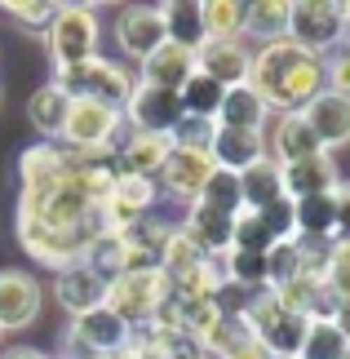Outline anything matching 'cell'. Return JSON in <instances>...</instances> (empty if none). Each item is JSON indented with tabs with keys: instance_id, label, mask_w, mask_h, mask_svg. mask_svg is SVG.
<instances>
[{
	"instance_id": "1",
	"label": "cell",
	"mask_w": 350,
	"mask_h": 359,
	"mask_svg": "<svg viewBox=\"0 0 350 359\" xmlns=\"http://www.w3.org/2000/svg\"><path fill=\"white\" fill-rule=\"evenodd\" d=\"M248 89L266 102V111H306L319 93H328V58L297 49L292 40H271L253 53Z\"/></svg>"
},
{
	"instance_id": "22",
	"label": "cell",
	"mask_w": 350,
	"mask_h": 359,
	"mask_svg": "<svg viewBox=\"0 0 350 359\" xmlns=\"http://www.w3.org/2000/svg\"><path fill=\"white\" fill-rule=\"evenodd\" d=\"M213 164L217 169H231V173H244L248 164L266 160V133H253V129H222L217 124V137H213Z\"/></svg>"
},
{
	"instance_id": "7",
	"label": "cell",
	"mask_w": 350,
	"mask_h": 359,
	"mask_svg": "<svg viewBox=\"0 0 350 359\" xmlns=\"http://www.w3.org/2000/svg\"><path fill=\"white\" fill-rule=\"evenodd\" d=\"M133 328L120 320L111 306H97L89 315H76L67 333V355L62 359H97V355H120L129 346Z\"/></svg>"
},
{
	"instance_id": "37",
	"label": "cell",
	"mask_w": 350,
	"mask_h": 359,
	"mask_svg": "<svg viewBox=\"0 0 350 359\" xmlns=\"http://www.w3.org/2000/svg\"><path fill=\"white\" fill-rule=\"evenodd\" d=\"M213 137H217V120L182 116L177 129L169 133V142H173L177 151H200V156H208V151H213Z\"/></svg>"
},
{
	"instance_id": "2",
	"label": "cell",
	"mask_w": 350,
	"mask_h": 359,
	"mask_svg": "<svg viewBox=\"0 0 350 359\" xmlns=\"http://www.w3.org/2000/svg\"><path fill=\"white\" fill-rule=\"evenodd\" d=\"M244 320L253 328V337L266 346V355H284V359H297L302 341H306V328H311L306 315L288 311L284 302L275 297V288H262V293L248 297Z\"/></svg>"
},
{
	"instance_id": "39",
	"label": "cell",
	"mask_w": 350,
	"mask_h": 359,
	"mask_svg": "<svg viewBox=\"0 0 350 359\" xmlns=\"http://www.w3.org/2000/svg\"><path fill=\"white\" fill-rule=\"evenodd\" d=\"M297 275H302V248H297V240H279L271 253H266V284L279 288V284L297 280Z\"/></svg>"
},
{
	"instance_id": "10",
	"label": "cell",
	"mask_w": 350,
	"mask_h": 359,
	"mask_svg": "<svg viewBox=\"0 0 350 359\" xmlns=\"http://www.w3.org/2000/svg\"><path fill=\"white\" fill-rule=\"evenodd\" d=\"M116 40L129 58L147 62L164 40H169V27H164V9L160 5H129L116 18Z\"/></svg>"
},
{
	"instance_id": "44",
	"label": "cell",
	"mask_w": 350,
	"mask_h": 359,
	"mask_svg": "<svg viewBox=\"0 0 350 359\" xmlns=\"http://www.w3.org/2000/svg\"><path fill=\"white\" fill-rule=\"evenodd\" d=\"M222 359H271V355H266V346H262L257 337H244V341H235Z\"/></svg>"
},
{
	"instance_id": "42",
	"label": "cell",
	"mask_w": 350,
	"mask_h": 359,
	"mask_svg": "<svg viewBox=\"0 0 350 359\" xmlns=\"http://www.w3.org/2000/svg\"><path fill=\"white\" fill-rule=\"evenodd\" d=\"M328 93L350 98V45H337L328 58Z\"/></svg>"
},
{
	"instance_id": "19",
	"label": "cell",
	"mask_w": 350,
	"mask_h": 359,
	"mask_svg": "<svg viewBox=\"0 0 350 359\" xmlns=\"http://www.w3.org/2000/svg\"><path fill=\"white\" fill-rule=\"evenodd\" d=\"M53 297H58V306L72 315H89L107 302V280H97L89 266H67L58 271V280H53Z\"/></svg>"
},
{
	"instance_id": "38",
	"label": "cell",
	"mask_w": 350,
	"mask_h": 359,
	"mask_svg": "<svg viewBox=\"0 0 350 359\" xmlns=\"http://www.w3.org/2000/svg\"><path fill=\"white\" fill-rule=\"evenodd\" d=\"M227 280L248 288V293L271 288V284H266V257L262 253H235V248H231V253H227Z\"/></svg>"
},
{
	"instance_id": "36",
	"label": "cell",
	"mask_w": 350,
	"mask_h": 359,
	"mask_svg": "<svg viewBox=\"0 0 350 359\" xmlns=\"http://www.w3.org/2000/svg\"><path fill=\"white\" fill-rule=\"evenodd\" d=\"M279 240H275V231L266 226V217L257 213V209H244L240 217H235V240H231V248L235 253H271Z\"/></svg>"
},
{
	"instance_id": "45",
	"label": "cell",
	"mask_w": 350,
	"mask_h": 359,
	"mask_svg": "<svg viewBox=\"0 0 350 359\" xmlns=\"http://www.w3.org/2000/svg\"><path fill=\"white\" fill-rule=\"evenodd\" d=\"M0 359H49L45 351H32V346H13V351H5Z\"/></svg>"
},
{
	"instance_id": "23",
	"label": "cell",
	"mask_w": 350,
	"mask_h": 359,
	"mask_svg": "<svg viewBox=\"0 0 350 359\" xmlns=\"http://www.w3.org/2000/svg\"><path fill=\"white\" fill-rule=\"evenodd\" d=\"M319 137L315 129L306 124L302 111H288V116H279L275 120V137H271V156L279 164H292V160H306V156H319Z\"/></svg>"
},
{
	"instance_id": "21",
	"label": "cell",
	"mask_w": 350,
	"mask_h": 359,
	"mask_svg": "<svg viewBox=\"0 0 350 359\" xmlns=\"http://www.w3.org/2000/svg\"><path fill=\"white\" fill-rule=\"evenodd\" d=\"M302 116L315 129V137H319V147H324V151L350 142V98H342V93H319Z\"/></svg>"
},
{
	"instance_id": "28",
	"label": "cell",
	"mask_w": 350,
	"mask_h": 359,
	"mask_svg": "<svg viewBox=\"0 0 350 359\" xmlns=\"http://www.w3.org/2000/svg\"><path fill=\"white\" fill-rule=\"evenodd\" d=\"M67 111H72V98L58 89V85H45L32 93V102H27V120L36 124L45 137H62V124H67Z\"/></svg>"
},
{
	"instance_id": "14",
	"label": "cell",
	"mask_w": 350,
	"mask_h": 359,
	"mask_svg": "<svg viewBox=\"0 0 350 359\" xmlns=\"http://www.w3.org/2000/svg\"><path fill=\"white\" fill-rule=\"evenodd\" d=\"M40 315V284L27 271H0V333L27 328Z\"/></svg>"
},
{
	"instance_id": "51",
	"label": "cell",
	"mask_w": 350,
	"mask_h": 359,
	"mask_svg": "<svg viewBox=\"0 0 350 359\" xmlns=\"http://www.w3.org/2000/svg\"><path fill=\"white\" fill-rule=\"evenodd\" d=\"M0 337H5V333H0Z\"/></svg>"
},
{
	"instance_id": "16",
	"label": "cell",
	"mask_w": 350,
	"mask_h": 359,
	"mask_svg": "<svg viewBox=\"0 0 350 359\" xmlns=\"http://www.w3.org/2000/svg\"><path fill=\"white\" fill-rule=\"evenodd\" d=\"M191 76H195V49H182V45H173V40H164V45L142 62L137 85L164 89V93H182V85H187Z\"/></svg>"
},
{
	"instance_id": "3",
	"label": "cell",
	"mask_w": 350,
	"mask_h": 359,
	"mask_svg": "<svg viewBox=\"0 0 350 359\" xmlns=\"http://www.w3.org/2000/svg\"><path fill=\"white\" fill-rule=\"evenodd\" d=\"M164 297H169V280H164L160 271H124V275H116V280L107 284V302H102V306H111L137 333V328L156 324Z\"/></svg>"
},
{
	"instance_id": "5",
	"label": "cell",
	"mask_w": 350,
	"mask_h": 359,
	"mask_svg": "<svg viewBox=\"0 0 350 359\" xmlns=\"http://www.w3.org/2000/svg\"><path fill=\"white\" fill-rule=\"evenodd\" d=\"M288 40L297 49L324 58L328 49H337L346 40L342 5H332V0H292L288 5Z\"/></svg>"
},
{
	"instance_id": "43",
	"label": "cell",
	"mask_w": 350,
	"mask_h": 359,
	"mask_svg": "<svg viewBox=\"0 0 350 359\" xmlns=\"http://www.w3.org/2000/svg\"><path fill=\"white\" fill-rule=\"evenodd\" d=\"M332 209H337V231H332V240H350V182L332 187Z\"/></svg>"
},
{
	"instance_id": "34",
	"label": "cell",
	"mask_w": 350,
	"mask_h": 359,
	"mask_svg": "<svg viewBox=\"0 0 350 359\" xmlns=\"http://www.w3.org/2000/svg\"><path fill=\"white\" fill-rule=\"evenodd\" d=\"M204 262V253L195 248L187 236H182V226H173V236L164 240V248H160V275L169 284H177V280H187V275L195 271Z\"/></svg>"
},
{
	"instance_id": "18",
	"label": "cell",
	"mask_w": 350,
	"mask_h": 359,
	"mask_svg": "<svg viewBox=\"0 0 350 359\" xmlns=\"http://www.w3.org/2000/svg\"><path fill=\"white\" fill-rule=\"evenodd\" d=\"M129 359H204V346L187 333H177V328H137L129 337V346H124Z\"/></svg>"
},
{
	"instance_id": "25",
	"label": "cell",
	"mask_w": 350,
	"mask_h": 359,
	"mask_svg": "<svg viewBox=\"0 0 350 359\" xmlns=\"http://www.w3.org/2000/svg\"><path fill=\"white\" fill-rule=\"evenodd\" d=\"M240 191H244V209H266V204L284 200V177H279V160L266 156L257 164H248L240 173Z\"/></svg>"
},
{
	"instance_id": "17",
	"label": "cell",
	"mask_w": 350,
	"mask_h": 359,
	"mask_svg": "<svg viewBox=\"0 0 350 359\" xmlns=\"http://www.w3.org/2000/svg\"><path fill=\"white\" fill-rule=\"evenodd\" d=\"M182 236H187L204 257H227L231 240H235V217L208 209V204H191L187 222H182Z\"/></svg>"
},
{
	"instance_id": "26",
	"label": "cell",
	"mask_w": 350,
	"mask_h": 359,
	"mask_svg": "<svg viewBox=\"0 0 350 359\" xmlns=\"http://www.w3.org/2000/svg\"><path fill=\"white\" fill-rule=\"evenodd\" d=\"M266 116H271V111H266V102L248 85H240V89H227L222 111H217V124H222V129H253V133H262Z\"/></svg>"
},
{
	"instance_id": "12",
	"label": "cell",
	"mask_w": 350,
	"mask_h": 359,
	"mask_svg": "<svg viewBox=\"0 0 350 359\" xmlns=\"http://www.w3.org/2000/svg\"><path fill=\"white\" fill-rule=\"evenodd\" d=\"M182 116H187V111H182L177 93L147 89V85H133V98L124 102V120H129L133 129H142V133H164V137H169Z\"/></svg>"
},
{
	"instance_id": "49",
	"label": "cell",
	"mask_w": 350,
	"mask_h": 359,
	"mask_svg": "<svg viewBox=\"0 0 350 359\" xmlns=\"http://www.w3.org/2000/svg\"><path fill=\"white\" fill-rule=\"evenodd\" d=\"M271 359H284V355H271Z\"/></svg>"
},
{
	"instance_id": "6",
	"label": "cell",
	"mask_w": 350,
	"mask_h": 359,
	"mask_svg": "<svg viewBox=\"0 0 350 359\" xmlns=\"http://www.w3.org/2000/svg\"><path fill=\"white\" fill-rule=\"evenodd\" d=\"M49 53L53 67H80L97 58V13L89 5H58V18L49 27Z\"/></svg>"
},
{
	"instance_id": "35",
	"label": "cell",
	"mask_w": 350,
	"mask_h": 359,
	"mask_svg": "<svg viewBox=\"0 0 350 359\" xmlns=\"http://www.w3.org/2000/svg\"><path fill=\"white\" fill-rule=\"evenodd\" d=\"M346 351H350V341H346V333L337 324L332 320H311L297 359H346Z\"/></svg>"
},
{
	"instance_id": "32",
	"label": "cell",
	"mask_w": 350,
	"mask_h": 359,
	"mask_svg": "<svg viewBox=\"0 0 350 359\" xmlns=\"http://www.w3.org/2000/svg\"><path fill=\"white\" fill-rule=\"evenodd\" d=\"M195 204H208V209H217V213H227V217H240V213H244L240 173H231V169H213V177L204 182V191H200V200H195Z\"/></svg>"
},
{
	"instance_id": "29",
	"label": "cell",
	"mask_w": 350,
	"mask_h": 359,
	"mask_svg": "<svg viewBox=\"0 0 350 359\" xmlns=\"http://www.w3.org/2000/svg\"><path fill=\"white\" fill-rule=\"evenodd\" d=\"M164 9V27H169V40L182 49H200L204 45V18H200V5L195 0H173V5H160Z\"/></svg>"
},
{
	"instance_id": "20",
	"label": "cell",
	"mask_w": 350,
	"mask_h": 359,
	"mask_svg": "<svg viewBox=\"0 0 350 359\" xmlns=\"http://www.w3.org/2000/svg\"><path fill=\"white\" fill-rule=\"evenodd\" d=\"M279 177H284V196H288V200L328 196V191L337 187V169H332L328 151L306 156V160H292V164H279Z\"/></svg>"
},
{
	"instance_id": "33",
	"label": "cell",
	"mask_w": 350,
	"mask_h": 359,
	"mask_svg": "<svg viewBox=\"0 0 350 359\" xmlns=\"http://www.w3.org/2000/svg\"><path fill=\"white\" fill-rule=\"evenodd\" d=\"M248 36H257L262 45L271 40H288V0H257L248 5Z\"/></svg>"
},
{
	"instance_id": "4",
	"label": "cell",
	"mask_w": 350,
	"mask_h": 359,
	"mask_svg": "<svg viewBox=\"0 0 350 359\" xmlns=\"http://www.w3.org/2000/svg\"><path fill=\"white\" fill-rule=\"evenodd\" d=\"M67 98H93V102H107V107H120L133 98V76L124 72L120 62H107V58H89L80 67H62L58 80H53Z\"/></svg>"
},
{
	"instance_id": "47",
	"label": "cell",
	"mask_w": 350,
	"mask_h": 359,
	"mask_svg": "<svg viewBox=\"0 0 350 359\" xmlns=\"http://www.w3.org/2000/svg\"><path fill=\"white\" fill-rule=\"evenodd\" d=\"M342 22H346V32H350V0L342 5Z\"/></svg>"
},
{
	"instance_id": "30",
	"label": "cell",
	"mask_w": 350,
	"mask_h": 359,
	"mask_svg": "<svg viewBox=\"0 0 350 359\" xmlns=\"http://www.w3.org/2000/svg\"><path fill=\"white\" fill-rule=\"evenodd\" d=\"M124 257H129L124 240H120V236H107V231H102V236H97V240L85 248V257H80L76 266H89L97 280H107V284H111L116 275H124Z\"/></svg>"
},
{
	"instance_id": "46",
	"label": "cell",
	"mask_w": 350,
	"mask_h": 359,
	"mask_svg": "<svg viewBox=\"0 0 350 359\" xmlns=\"http://www.w3.org/2000/svg\"><path fill=\"white\" fill-rule=\"evenodd\" d=\"M332 324H337L342 333H346V341H350V302H346V306H337V320H332Z\"/></svg>"
},
{
	"instance_id": "40",
	"label": "cell",
	"mask_w": 350,
	"mask_h": 359,
	"mask_svg": "<svg viewBox=\"0 0 350 359\" xmlns=\"http://www.w3.org/2000/svg\"><path fill=\"white\" fill-rule=\"evenodd\" d=\"M324 284L332 288V297L342 302H350V240H332V248H328V266H324Z\"/></svg>"
},
{
	"instance_id": "13",
	"label": "cell",
	"mask_w": 350,
	"mask_h": 359,
	"mask_svg": "<svg viewBox=\"0 0 350 359\" xmlns=\"http://www.w3.org/2000/svg\"><path fill=\"white\" fill-rule=\"evenodd\" d=\"M213 169H217L213 156H200V151H177V147H173L156 182L169 191L173 200L195 204V200H200V191H204V182L213 177Z\"/></svg>"
},
{
	"instance_id": "41",
	"label": "cell",
	"mask_w": 350,
	"mask_h": 359,
	"mask_svg": "<svg viewBox=\"0 0 350 359\" xmlns=\"http://www.w3.org/2000/svg\"><path fill=\"white\" fill-rule=\"evenodd\" d=\"M5 13H13L27 32H40L49 36L53 18H58V5H40V0H5Z\"/></svg>"
},
{
	"instance_id": "15",
	"label": "cell",
	"mask_w": 350,
	"mask_h": 359,
	"mask_svg": "<svg viewBox=\"0 0 350 359\" xmlns=\"http://www.w3.org/2000/svg\"><path fill=\"white\" fill-rule=\"evenodd\" d=\"M169 151H173V142L164 133L129 129V137H124L120 151H116V164H120V173H129V177H147V182H156L160 169H164V160H169Z\"/></svg>"
},
{
	"instance_id": "31",
	"label": "cell",
	"mask_w": 350,
	"mask_h": 359,
	"mask_svg": "<svg viewBox=\"0 0 350 359\" xmlns=\"http://www.w3.org/2000/svg\"><path fill=\"white\" fill-rule=\"evenodd\" d=\"M182 111L187 116H200V120H217V111H222V98H227V89L217 85V80H208L204 72H195L187 85H182Z\"/></svg>"
},
{
	"instance_id": "8",
	"label": "cell",
	"mask_w": 350,
	"mask_h": 359,
	"mask_svg": "<svg viewBox=\"0 0 350 359\" xmlns=\"http://www.w3.org/2000/svg\"><path fill=\"white\" fill-rule=\"evenodd\" d=\"M124 129V111L93 98H72V111L62 124V142L72 151H102L116 142V133Z\"/></svg>"
},
{
	"instance_id": "27",
	"label": "cell",
	"mask_w": 350,
	"mask_h": 359,
	"mask_svg": "<svg viewBox=\"0 0 350 359\" xmlns=\"http://www.w3.org/2000/svg\"><path fill=\"white\" fill-rule=\"evenodd\" d=\"M200 18H204V40H240L248 27V5H240V0H204Z\"/></svg>"
},
{
	"instance_id": "11",
	"label": "cell",
	"mask_w": 350,
	"mask_h": 359,
	"mask_svg": "<svg viewBox=\"0 0 350 359\" xmlns=\"http://www.w3.org/2000/svg\"><path fill=\"white\" fill-rule=\"evenodd\" d=\"M195 72L217 80L222 89H240V85H248L253 53H248L240 40H204V45L195 49Z\"/></svg>"
},
{
	"instance_id": "50",
	"label": "cell",
	"mask_w": 350,
	"mask_h": 359,
	"mask_svg": "<svg viewBox=\"0 0 350 359\" xmlns=\"http://www.w3.org/2000/svg\"><path fill=\"white\" fill-rule=\"evenodd\" d=\"M346 359H350V351H346Z\"/></svg>"
},
{
	"instance_id": "24",
	"label": "cell",
	"mask_w": 350,
	"mask_h": 359,
	"mask_svg": "<svg viewBox=\"0 0 350 359\" xmlns=\"http://www.w3.org/2000/svg\"><path fill=\"white\" fill-rule=\"evenodd\" d=\"M332 231H337L332 191H328V196L292 200V236H297V240H332Z\"/></svg>"
},
{
	"instance_id": "9",
	"label": "cell",
	"mask_w": 350,
	"mask_h": 359,
	"mask_svg": "<svg viewBox=\"0 0 350 359\" xmlns=\"http://www.w3.org/2000/svg\"><path fill=\"white\" fill-rule=\"evenodd\" d=\"M151 209H156V182L120 173L116 187L107 191V200L97 204V222H102L107 236H124V231H129L137 217H147Z\"/></svg>"
},
{
	"instance_id": "48",
	"label": "cell",
	"mask_w": 350,
	"mask_h": 359,
	"mask_svg": "<svg viewBox=\"0 0 350 359\" xmlns=\"http://www.w3.org/2000/svg\"><path fill=\"white\" fill-rule=\"evenodd\" d=\"M97 359H129V355H124V351H120V355H97Z\"/></svg>"
}]
</instances>
